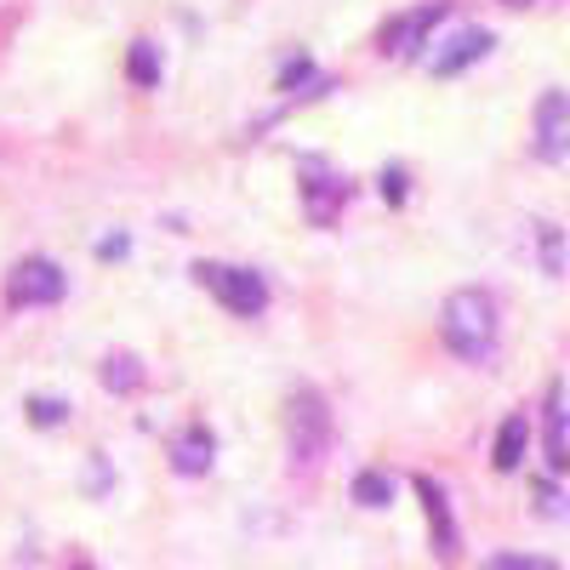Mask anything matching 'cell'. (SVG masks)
Instances as JSON below:
<instances>
[{"mask_svg": "<svg viewBox=\"0 0 570 570\" xmlns=\"http://www.w3.org/2000/svg\"><path fill=\"white\" fill-rule=\"evenodd\" d=\"M126 80L142 86V91L160 86V46H155V40H131V52H126Z\"/></svg>", "mask_w": 570, "mask_h": 570, "instance_id": "obj_12", "label": "cell"}, {"mask_svg": "<svg viewBox=\"0 0 570 570\" xmlns=\"http://www.w3.org/2000/svg\"><path fill=\"white\" fill-rule=\"evenodd\" d=\"M497 331H502V320H497V297H491V292H480V285H462V292L445 297V308H440V337H445V348H451L456 360L485 365V360L497 354Z\"/></svg>", "mask_w": 570, "mask_h": 570, "instance_id": "obj_1", "label": "cell"}, {"mask_svg": "<svg viewBox=\"0 0 570 570\" xmlns=\"http://www.w3.org/2000/svg\"><path fill=\"white\" fill-rule=\"evenodd\" d=\"M348 195H354L348 177L325 171V166H314V160L303 166V212H308L314 228H331V223H337V212L348 206Z\"/></svg>", "mask_w": 570, "mask_h": 570, "instance_id": "obj_6", "label": "cell"}, {"mask_svg": "<svg viewBox=\"0 0 570 570\" xmlns=\"http://www.w3.org/2000/svg\"><path fill=\"white\" fill-rule=\"evenodd\" d=\"M285 451H292V473H314L331 451V405L308 383L285 400Z\"/></svg>", "mask_w": 570, "mask_h": 570, "instance_id": "obj_2", "label": "cell"}, {"mask_svg": "<svg viewBox=\"0 0 570 570\" xmlns=\"http://www.w3.org/2000/svg\"><path fill=\"white\" fill-rule=\"evenodd\" d=\"M348 497H354L360 508H389V502H394V473H389V468H365V473H354Z\"/></svg>", "mask_w": 570, "mask_h": 570, "instance_id": "obj_13", "label": "cell"}, {"mask_svg": "<svg viewBox=\"0 0 570 570\" xmlns=\"http://www.w3.org/2000/svg\"><path fill=\"white\" fill-rule=\"evenodd\" d=\"M480 570H553L548 559H525V553H497V559H485Z\"/></svg>", "mask_w": 570, "mask_h": 570, "instance_id": "obj_17", "label": "cell"}, {"mask_svg": "<svg viewBox=\"0 0 570 570\" xmlns=\"http://www.w3.org/2000/svg\"><path fill=\"white\" fill-rule=\"evenodd\" d=\"M531 155L559 166L570 155V91H542L537 98V115H531Z\"/></svg>", "mask_w": 570, "mask_h": 570, "instance_id": "obj_5", "label": "cell"}, {"mask_svg": "<svg viewBox=\"0 0 570 570\" xmlns=\"http://www.w3.org/2000/svg\"><path fill=\"white\" fill-rule=\"evenodd\" d=\"M23 411H29L35 428H58V422H69V405H63V400H46V394H35Z\"/></svg>", "mask_w": 570, "mask_h": 570, "instance_id": "obj_16", "label": "cell"}, {"mask_svg": "<svg viewBox=\"0 0 570 570\" xmlns=\"http://www.w3.org/2000/svg\"><path fill=\"white\" fill-rule=\"evenodd\" d=\"M75 570H91V564H75Z\"/></svg>", "mask_w": 570, "mask_h": 570, "instance_id": "obj_23", "label": "cell"}, {"mask_svg": "<svg viewBox=\"0 0 570 570\" xmlns=\"http://www.w3.org/2000/svg\"><path fill=\"white\" fill-rule=\"evenodd\" d=\"M383 200H389V206H400V200H405V171H400V166H389V171H383Z\"/></svg>", "mask_w": 570, "mask_h": 570, "instance_id": "obj_19", "label": "cell"}, {"mask_svg": "<svg viewBox=\"0 0 570 570\" xmlns=\"http://www.w3.org/2000/svg\"><path fill=\"white\" fill-rule=\"evenodd\" d=\"M416 497H422V513H428V537H434V553L451 564L462 553V537H456V519H451V497L440 480H428V473H416Z\"/></svg>", "mask_w": 570, "mask_h": 570, "instance_id": "obj_8", "label": "cell"}, {"mask_svg": "<svg viewBox=\"0 0 570 570\" xmlns=\"http://www.w3.org/2000/svg\"><path fill=\"white\" fill-rule=\"evenodd\" d=\"M531 228H537V240H542V268L559 274L564 268V234H559V223H531Z\"/></svg>", "mask_w": 570, "mask_h": 570, "instance_id": "obj_15", "label": "cell"}, {"mask_svg": "<svg viewBox=\"0 0 570 570\" xmlns=\"http://www.w3.org/2000/svg\"><path fill=\"white\" fill-rule=\"evenodd\" d=\"M491 46H497V40H491V29H462L456 40H445L440 52L428 58V69H434L440 80H451V75H462L468 63H480V58L491 52Z\"/></svg>", "mask_w": 570, "mask_h": 570, "instance_id": "obj_9", "label": "cell"}, {"mask_svg": "<svg viewBox=\"0 0 570 570\" xmlns=\"http://www.w3.org/2000/svg\"><path fill=\"white\" fill-rule=\"evenodd\" d=\"M137 383H142V365H137V354H109V360H104V389L131 394Z\"/></svg>", "mask_w": 570, "mask_h": 570, "instance_id": "obj_14", "label": "cell"}, {"mask_svg": "<svg viewBox=\"0 0 570 570\" xmlns=\"http://www.w3.org/2000/svg\"><path fill=\"white\" fill-rule=\"evenodd\" d=\"M308 80H314V63H308V58H297V63L279 69V91H297V86H308Z\"/></svg>", "mask_w": 570, "mask_h": 570, "instance_id": "obj_18", "label": "cell"}, {"mask_svg": "<svg viewBox=\"0 0 570 570\" xmlns=\"http://www.w3.org/2000/svg\"><path fill=\"white\" fill-rule=\"evenodd\" d=\"M195 279L206 285V292L240 320H257L268 308V285L257 268H234V263H195Z\"/></svg>", "mask_w": 570, "mask_h": 570, "instance_id": "obj_3", "label": "cell"}, {"mask_svg": "<svg viewBox=\"0 0 570 570\" xmlns=\"http://www.w3.org/2000/svg\"><path fill=\"white\" fill-rule=\"evenodd\" d=\"M537 502H542V513H548V519H559V513H564V497H559L553 485H537Z\"/></svg>", "mask_w": 570, "mask_h": 570, "instance_id": "obj_20", "label": "cell"}, {"mask_svg": "<svg viewBox=\"0 0 570 570\" xmlns=\"http://www.w3.org/2000/svg\"><path fill=\"white\" fill-rule=\"evenodd\" d=\"M525 451H531V416H525V411H513V416L497 428V451H491L497 473H513L519 462H525Z\"/></svg>", "mask_w": 570, "mask_h": 570, "instance_id": "obj_11", "label": "cell"}, {"mask_svg": "<svg viewBox=\"0 0 570 570\" xmlns=\"http://www.w3.org/2000/svg\"><path fill=\"white\" fill-rule=\"evenodd\" d=\"M212 456H217V440H212V428H206V422H188L183 434L171 440V468L188 473V480H195V473H206Z\"/></svg>", "mask_w": 570, "mask_h": 570, "instance_id": "obj_10", "label": "cell"}, {"mask_svg": "<svg viewBox=\"0 0 570 570\" xmlns=\"http://www.w3.org/2000/svg\"><path fill=\"white\" fill-rule=\"evenodd\" d=\"M445 12H451V0H422L416 12L383 23V40H376V46H383V52H394V58H416V46H428V29H434Z\"/></svg>", "mask_w": 570, "mask_h": 570, "instance_id": "obj_7", "label": "cell"}, {"mask_svg": "<svg viewBox=\"0 0 570 570\" xmlns=\"http://www.w3.org/2000/svg\"><path fill=\"white\" fill-rule=\"evenodd\" d=\"M502 7H525V0H502Z\"/></svg>", "mask_w": 570, "mask_h": 570, "instance_id": "obj_22", "label": "cell"}, {"mask_svg": "<svg viewBox=\"0 0 570 570\" xmlns=\"http://www.w3.org/2000/svg\"><path fill=\"white\" fill-rule=\"evenodd\" d=\"M63 292H69V274L52 257H23L7 274V303L12 308H52V303H63Z\"/></svg>", "mask_w": 570, "mask_h": 570, "instance_id": "obj_4", "label": "cell"}, {"mask_svg": "<svg viewBox=\"0 0 570 570\" xmlns=\"http://www.w3.org/2000/svg\"><path fill=\"white\" fill-rule=\"evenodd\" d=\"M98 257H126V234H109V240H98Z\"/></svg>", "mask_w": 570, "mask_h": 570, "instance_id": "obj_21", "label": "cell"}]
</instances>
